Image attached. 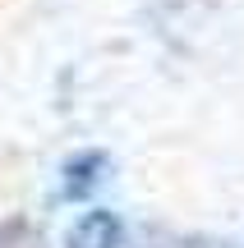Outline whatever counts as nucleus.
Returning a JSON list of instances; mask_svg holds the SVG:
<instances>
[{
	"label": "nucleus",
	"mask_w": 244,
	"mask_h": 248,
	"mask_svg": "<svg viewBox=\"0 0 244 248\" xmlns=\"http://www.w3.org/2000/svg\"><path fill=\"white\" fill-rule=\"evenodd\" d=\"M101 175H106V152H79V156L65 161L60 170V198H88L92 188L101 184Z\"/></svg>",
	"instance_id": "2"
},
{
	"label": "nucleus",
	"mask_w": 244,
	"mask_h": 248,
	"mask_svg": "<svg viewBox=\"0 0 244 248\" xmlns=\"http://www.w3.org/2000/svg\"><path fill=\"white\" fill-rule=\"evenodd\" d=\"M65 248H125V221L120 212H106V207H92L65 234Z\"/></svg>",
	"instance_id": "1"
},
{
	"label": "nucleus",
	"mask_w": 244,
	"mask_h": 248,
	"mask_svg": "<svg viewBox=\"0 0 244 248\" xmlns=\"http://www.w3.org/2000/svg\"><path fill=\"white\" fill-rule=\"evenodd\" d=\"M180 248H235L230 239H212V234H194V239H184Z\"/></svg>",
	"instance_id": "3"
}]
</instances>
